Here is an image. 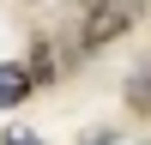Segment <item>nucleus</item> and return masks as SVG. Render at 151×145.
<instances>
[{
	"label": "nucleus",
	"instance_id": "1",
	"mask_svg": "<svg viewBox=\"0 0 151 145\" xmlns=\"http://www.w3.org/2000/svg\"><path fill=\"white\" fill-rule=\"evenodd\" d=\"M133 24H139V6H91L85 24H79V42L103 48V42H115V36H127Z\"/></svg>",
	"mask_w": 151,
	"mask_h": 145
},
{
	"label": "nucleus",
	"instance_id": "2",
	"mask_svg": "<svg viewBox=\"0 0 151 145\" xmlns=\"http://www.w3.org/2000/svg\"><path fill=\"white\" fill-rule=\"evenodd\" d=\"M24 97H30V72L18 60H0V109H18Z\"/></svg>",
	"mask_w": 151,
	"mask_h": 145
},
{
	"label": "nucleus",
	"instance_id": "3",
	"mask_svg": "<svg viewBox=\"0 0 151 145\" xmlns=\"http://www.w3.org/2000/svg\"><path fill=\"white\" fill-rule=\"evenodd\" d=\"M127 103H133V115L151 121V55L133 67V79H127Z\"/></svg>",
	"mask_w": 151,
	"mask_h": 145
},
{
	"label": "nucleus",
	"instance_id": "4",
	"mask_svg": "<svg viewBox=\"0 0 151 145\" xmlns=\"http://www.w3.org/2000/svg\"><path fill=\"white\" fill-rule=\"evenodd\" d=\"M6 145H42V139H30V133H6Z\"/></svg>",
	"mask_w": 151,
	"mask_h": 145
}]
</instances>
